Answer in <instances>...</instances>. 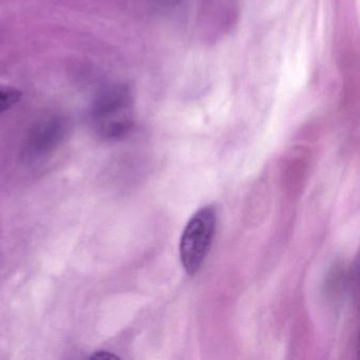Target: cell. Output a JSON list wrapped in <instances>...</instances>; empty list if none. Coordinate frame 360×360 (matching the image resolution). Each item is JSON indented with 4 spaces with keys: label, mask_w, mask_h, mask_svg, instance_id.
Instances as JSON below:
<instances>
[{
    "label": "cell",
    "mask_w": 360,
    "mask_h": 360,
    "mask_svg": "<svg viewBox=\"0 0 360 360\" xmlns=\"http://www.w3.org/2000/svg\"><path fill=\"white\" fill-rule=\"evenodd\" d=\"M20 92L13 88H0V113L9 110L20 101Z\"/></svg>",
    "instance_id": "4"
},
{
    "label": "cell",
    "mask_w": 360,
    "mask_h": 360,
    "mask_svg": "<svg viewBox=\"0 0 360 360\" xmlns=\"http://www.w3.org/2000/svg\"><path fill=\"white\" fill-rule=\"evenodd\" d=\"M64 134V127L60 121H49L34 130L26 147H25V157L27 160L41 159L48 153H51Z\"/></svg>",
    "instance_id": "3"
},
{
    "label": "cell",
    "mask_w": 360,
    "mask_h": 360,
    "mask_svg": "<svg viewBox=\"0 0 360 360\" xmlns=\"http://www.w3.org/2000/svg\"><path fill=\"white\" fill-rule=\"evenodd\" d=\"M94 127L103 138L119 139L134 126V104L127 88L117 86L107 90L94 105Z\"/></svg>",
    "instance_id": "1"
},
{
    "label": "cell",
    "mask_w": 360,
    "mask_h": 360,
    "mask_svg": "<svg viewBox=\"0 0 360 360\" xmlns=\"http://www.w3.org/2000/svg\"><path fill=\"white\" fill-rule=\"evenodd\" d=\"M217 226L216 210L212 206L200 208L183 231L180 259L189 275H195L205 261L212 246Z\"/></svg>",
    "instance_id": "2"
},
{
    "label": "cell",
    "mask_w": 360,
    "mask_h": 360,
    "mask_svg": "<svg viewBox=\"0 0 360 360\" xmlns=\"http://www.w3.org/2000/svg\"><path fill=\"white\" fill-rule=\"evenodd\" d=\"M117 358H119L117 355H115V354L107 351H96V353H94L91 356H90V359L109 360L117 359Z\"/></svg>",
    "instance_id": "5"
}]
</instances>
